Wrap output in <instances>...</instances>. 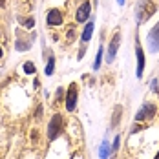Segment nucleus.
<instances>
[{"label":"nucleus","instance_id":"nucleus-7","mask_svg":"<svg viewBox=\"0 0 159 159\" xmlns=\"http://www.w3.org/2000/svg\"><path fill=\"white\" fill-rule=\"evenodd\" d=\"M119 46H121V33L117 31L110 40V46H108V55H106V62H113L115 57H117V51H119Z\"/></svg>","mask_w":159,"mask_h":159},{"label":"nucleus","instance_id":"nucleus-27","mask_svg":"<svg viewBox=\"0 0 159 159\" xmlns=\"http://www.w3.org/2000/svg\"><path fill=\"white\" fill-rule=\"evenodd\" d=\"M154 159H159V152H157V154H156V157H154Z\"/></svg>","mask_w":159,"mask_h":159},{"label":"nucleus","instance_id":"nucleus-25","mask_svg":"<svg viewBox=\"0 0 159 159\" xmlns=\"http://www.w3.org/2000/svg\"><path fill=\"white\" fill-rule=\"evenodd\" d=\"M0 59H4V49H2V46H0Z\"/></svg>","mask_w":159,"mask_h":159},{"label":"nucleus","instance_id":"nucleus-3","mask_svg":"<svg viewBox=\"0 0 159 159\" xmlns=\"http://www.w3.org/2000/svg\"><path fill=\"white\" fill-rule=\"evenodd\" d=\"M157 113V104L152 102V101H146L143 102V106L139 108V111L135 113V121L137 123H144V121H152Z\"/></svg>","mask_w":159,"mask_h":159},{"label":"nucleus","instance_id":"nucleus-22","mask_svg":"<svg viewBox=\"0 0 159 159\" xmlns=\"http://www.w3.org/2000/svg\"><path fill=\"white\" fill-rule=\"evenodd\" d=\"M66 37H68V40H73V39L77 37V33H75V30H73V28H70V30H68V33H66Z\"/></svg>","mask_w":159,"mask_h":159},{"label":"nucleus","instance_id":"nucleus-28","mask_svg":"<svg viewBox=\"0 0 159 159\" xmlns=\"http://www.w3.org/2000/svg\"><path fill=\"white\" fill-rule=\"evenodd\" d=\"M0 39H2V31H0Z\"/></svg>","mask_w":159,"mask_h":159},{"label":"nucleus","instance_id":"nucleus-24","mask_svg":"<svg viewBox=\"0 0 159 159\" xmlns=\"http://www.w3.org/2000/svg\"><path fill=\"white\" fill-rule=\"evenodd\" d=\"M6 7V0H0V9H4Z\"/></svg>","mask_w":159,"mask_h":159},{"label":"nucleus","instance_id":"nucleus-18","mask_svg":"<svg viewBox=\"0 0 159 159\" xmlns=\"http://www.w3.org/2000/svg\"><path fill=\"white\" fill-rule=\"evenodd\" d=\"M42 117H44V106L39 104L37 110H35V121H42Z\"/></svg>","mask_w":159,"mask_h":159},{"label":"nucleus","instance_id":"nucleus-9","mask_svg":"<svg viewBox=\"0 0 159 159\" xmlns=\"http://www.w3.org/2000/svg\"><path fill=\"white\" fill-rule=\"evenodd\" d=\"M135 57H137V79H143L146 59H144L143 48H141V44H139V39H135Z\"/></svg>","mask_w":159,"mask_h":159},{"label":"nucleus","instance_id":"nucleus-14","mask_svg":"<svg viewBox=\"0 0 159 159\" xmlns=\"http://www.w3.org/2000/svg\"><path fill=\"white\" fill-rule=\"evenodd\" d=\"M110 154H111V146H110V143H108V139H104V141L101 143V148H99V157L108 159Z\"/></svg>","mask_w":159,"mask_h":159},{"label":"nucleus","instance_id":"nucleus-6","mask_svg":"<svg viewBox=\"0 0 159 159\" xmlns=\"http://www.w3.org/2000/svg\"><path fill=\"white\" fill-rule=\"evenodd\" d=\"M46 24H48L49 28H59V26H62L64 24V15L61 9H49L48 15H46Z\"/></svg>","mask_w":159,"mask_h":159},{"label":"nucleus","instance_id":"nucleus-2","mask_svg":"<svg viewBox=\"0 0 159 159\" xmlns=\"http://www.w3.org/2000/svg\"><path fill=\"white\" fill-rule=\"evenodd\" d=\"M62 128H64L62 113H53L51 119H49V123H48V130H46V137H48V141H55V139L62 134Z\"/></svg>","mask_w":159,"mask_h":159},{"label":"nucleus","instance_id":"nucleus-23","mask_svg":"<svg viewBox=\"0 0 159 159\" xmlns=\"http://www.w3.org/2000/svg\"><path fill=\"white\" fill-rule=\"evenodd\" d=\"M141 128H143V126H139V125H135V126L132 128V132H130V134H137V132H139Z\"/></svg>","mask_w":159,"mask_h":159},{"label":"nucleus","instance_id":"nucleus-13","mask_svg":"<svg viewBox=\"0 0 159 159\" xmlns=\"http://www.w3.org/2000/svg\"><path fill=\"white\" fill-rule=\"evenodd\" d=\"M55 62H57L55 55H48V62H46V68H44V75H46V77H51V75H53V71H55Z\"/></svg>","mask_w":159,"mask_h":159},{"label":"nucleus","instance_id":"nucleus-19","mask_svg":"<svg viewBox=\"0 0 159 159\" xmlns=\"http://www.w3.org/2000/svg\"><path fill=\"white\" fill-rule=\"evenodd\" d=\"M64 97H66L64 88H57V92H55V101H64Z\"/></svg>","mask_w":159,"mask_h":159},{"label":"nucleus","instance_id":"nucleus-21","mask_svg":"<svg viewBox=\"0 0 159 159\" xmlns=\"http://www.w3.org/2000/svg\"><path fill=\"white\" fill-rule=\"evenodd\" d=\"M150 88H152V92H154V93H159V79H152Z\"/></svg>","mask_w":159,"mask_h":159},{"label":"nucleus","instance_id":"nucleus-20","mask_svg":"<svg viewBox=\"0 0 159 159\" xmlns=\"http://www.w3.org/2000/svg\"><path fill=\"white\" fill-rule=\"evenodd\" d=\"M119 143H121V137L115 135V139H113V143H111V154H115V152L119 150Z\"/></svg>","mask_w":159,"mask_h":159},{"label":"nucleus","instance_id":"nucleus-11","mask_svg":"<svg viewBox=\"0 0 159 159\" xmlns=\"http://www.w3.org/2000/svg\"><path fill=\"white\" fill-rule=\"evenodd\" d=\"M121 115H123V106L117 104L113 108V113H111V121H110V128H117L121 125Z\"/></svg>","mask_w":159,"mask_h":159},{"label":"nucleus","instance_id":"nucleus-10","mask_svg":"<svg viewBox=\"0 0 159 159\" xmlns=\"http://www.w3.org/2000/svg\"><path fill=\"white\" fill-rule=\"evenodd\" d=\"M93 28H95L93 20H88L86 26H84V30H82V35H80V42H82V44H88V42H90V39H92V35H93Z\"/></svg>","mask_w":159,"mask_h":159},{"label":"nucleus","instance_id":"nucleus-26","mask_svg":"<svg viewBox=\"0 0 159 159\" xmlns=\"http://www.w3.org/2000/svg\"><path fill=\"white\" fill-rule=\"evenodd\" d=\"M117 4H119V6H123V4H125V0H117Z\"/></svg>","mask_w":159,"mask_h":159},{"label":"nucleus","instance_id":"nucleus-16","mask_svg":"<svg viewBox=\"0 0 159 159\" xmlns=\"http://www.w3.org/2000/svg\"><path fill=\"white\" fill-rule=\"evenodd\" d=\"M22 71H24L26 75H35L37 68H35V64H33L31 61H26V62L22 64Z\"/></svg>","mask_w":159,"mask_h":159},{"label":"nucleus","instance_id":"nucleus-17","mask_svg":"<svg viewBox=\"0 0 159 159\" xmlns=\"http://www.w3.org/2000/svg\"><path fill=\"white\" fill-rule=\"evenodd\" d=\"M18 22L26 28V30H33V26H35V18L33 16H28V18H24V16H18Z\"/></svg>","mask_w":159,"mask_h":159},{"label":"nucleus","instance_id":"nucleus-5","mask_svg":"<svg viewBox=\"0 0 159 159\" xmlns=\"http://www.w3.org/2000/svg\"><path fill=\"white\" fill-rule=\"evenodd\" d=\"M90 16H92V4H90V0H84L75 11V22L86 24V20H90Z\"/></svg>","mask_w":159,"mask_h":159},{"label":"nucleus","instance_id":"nucleus-4","mask_svg":"<svg viewBox=\"0 0 159 159\" xmlns=\"http://www.w3.org/2000/svg\"><path fill=\"white\" fill-rule=\"evenodd\" d=\"M77 99H79V90H77V84L71 82L66 90V97H64V106H66V111H75L77 108Z\"/></svg>","mask_w":159,"mask_h":159},{"label":"nucleus","instance_id":"nucleus-15","mask_svg":"<svg viewBox=\"0 0 159 159\" xmlns=\"http://www.w3.org/2000/svg\"><path fill=\"white\" fill-rule=\"evenodd\" d=\"M102 57H104V48L99 46L97 55H95V62H93V70H95V71H99V68H101V64H102Z\"/></svg>","mask_w":159,"mask_h":159},{"label":"nucleus","instance_id":"nucleus-8","mask_svg":"<svg viewBox=\"0 0 159 159\" xmlns=\"http://www.w3.org/2000/svg\"><path fill=\"white\" fill-rule=\"evenodd\" d=\"M146 44H148V49L152 53H157L159 51V22L150 30L148 37H146Z\"/></svg>","mask_w":159,"mask_h":159},{"label":"nucleus","instance_id":"nucleus-12","mask_svg":"<svg viewBox=\"0 0 159 159\" xmlns=\"http://www.w3.org/2000/svg\"><path fill=\"white\" fill-rule=\"evenodd\" d=\"M31 40L33 39H30V40L26 39V40H24V39L18 37V39L15 40V49L16 51H28V49H31Z\"/></svg>","mask_w":159,"mask_h":159},{"label":"nucleus","instance_id":"nucleus-1","mask_svg":"<svg viewBox=\"0 0 159 159\" xmlns=\"http://www.w3.org/2000/svg\"><path fill=\"white\" fill-rule=\"evenodd\" d=\"M156 9H157V6L152 0H141L137 4V7H135V20H137V24L146 22L150 16L156 13Z\"/></svg>","mask_w":159,"mask_h":159}]
</instances>
